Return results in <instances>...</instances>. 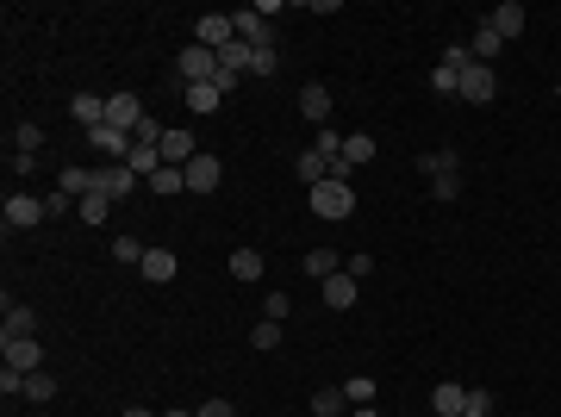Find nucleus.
I'll return each mask as SVG.
<instances>
[{
    "label": "nucleus",
    "mask_w": 561,
    "mask_h": 417,
    "mask_svg": "<svg viewBox=\"0 0 561 417\" xmlns=\"http://www.w3.org/2000/svg\"><path fill=\"white\" fill-rule=\"evenodd\" d=\"M350 417H381V412H375V405H350Z\"/></svg>",
    "instance_id": "79ce46f5"
},
{
    "label": "nucleus",
    "mask_w": 561,
    "mask_h": 417,
    "mask_svg": "<svg viewBox=\"0 0 561 417\" xmlns=\"http://www.w3.org/2000/svg\"><path fill=\"white\" fill-rule=\"evenodd\" d=\"M218 106H225V94H218L212 81H200V88H187V112H194V119H206V112H218Z\"/></svg>",
    "instance_id": "393cba45"
},
{
    "label": "nucleus",
    "mask_w": 561,
    "mask_h": 417,
    "mask_svg": "<svg viewBox=\"0 0 561 417\" xmlns=\"http://www.w3.org/2000/svg\"><path fill=\"white\" fill-rule=\"evenodd\" d=\"M143 255H150V249H143L138 237H112V262H125V268H143Z\"/></svg>",
    "instance_id": "c756f323"
},
{
    "label": "nucleus",
    "mask_w": 561,
    "mask_h": 417,
    "mask_svg": "<svg viewBox=\"0 0 561 417\" xmlns=\"http://www.w3.org/2000/svg\"><path fill=\"white\" fill-rule=\"evenodd\" d=\"M344 162H350V169H362V162H375V138H368V131H355V138H344Z\"/></svg>",
    "instance_id": "bb28decb"
},
{
    "label": "nucleus",
    "mask_w": 561,
    "mask_h": 417,
    "mask_svg": "<svg viewBox=\"0 0 561 417\" xmlns=\"http://www.w3.org/2000/svg\"><path fill=\"white\" fill-rule=\"evenodd\" d=\"M37 361H44V343H37V337H19V343H6V368H19V374H37Z\"/></svg>",
    "instance_id": "6ab92c4d"
},
{
    "label": "nucleus",
    "mask_w": 561,
    "mask_h": 417,
    "mask_svg": "<svg viewBox=\"0 0 561 417\" xmlns=\"http://www.w3.org/2000/svg\"><path fill=\"white\" fill-rule=\"evenodd\" d=\"M106 212H112V200H106V193H88V200H75V218H81V224H106Z\"/></svg>",
    "instance_id": "cd10ccee"
},
{
    "label": "nucleus",
    "mask_w": 561,
    "mask_h": 417,
    "mask_svg": "<svg viewBox=\"0 0 561 417\" xmlns=\"http://www.w3.org/2000/svg\"><path fill=\"white\" fill-rule=\"evenodd\" d=\"M344 412H350L344 386H318V392H312V417H344Z\"/></svg>",
    "instance_id": "5701e85b"
},
{
    "label": "nucleus",
    "mask_w": 561,
    "mask_h": 417,
    "mask_svg": "<svg viewBox=\"0 0 561 417\" xmlns=\"http://www.w3.org/2000/svg\"><path fill=\"white\" fill-rule=\"evenodd\" d=\"M200 417H238V412H231V399H206V405H200Z\"/></svg>",
    "instance_id": "ea45409f"
},
{
    "label": "nucleus",
    "mask_w": 561,
    "mask_h": 417,
    "mask_svg": "<svg viewBox=\"0 0 561 417\" xmlns=\"http://www.w3.org/2000/svg\"><path fill=\"white\" fill-rule=\"evenodd\" d=\"M344 399H350V405H375V381H368V374L344 381Z\"/></svg>",
    "instance_id": "72a5a7b5"
},
{
    "label": "nucleus",
    "mask_w": 561,
    "mask_h": 417,
    "mask_svg": "<svg viewBox=\"0 0 561 417\" xmlns=\"http://www.w3.org/2000/svg\"><path fill=\"white\" fill-rule=\"evenodd\" d=\"M312 150L324 156V162H344V131H331V125H324V131H312Z\"/></svg>",
    "instance_id": "c85d7f7f"
},
{
    "label": "nucleus",
    "mask_w": 561,
    "mask_h": 417,
    "mask_svg": "<svg viewBox=\"0 0 561 417\" xmlns=\"http://www.w3.org/2000/svg\"><path fill=\"white\" fill-rule=\"evenodd\" d=\"M26 399H37V405L57 399V374H26Z\"/></svg>",
    "instance_id": "473e14b6"
},
{
    "label": "nucleus",
    "mask_w": 561,
    "mask_h": 417,
    "mask_svg": "<svg viewBox=\"0 0 561 417\" xmlns=\"http://www.w3.org/2000/svg\"><path fill=\"white\" fill-rule=\"evenodd\" d=\"M13 150H19V156H37V150H44V131H37V125H13Z\"/></svg>",
    "instance_id": "2f4dec72"
},
{
    "label": "nucleus",
    "mask_w": 561,
    "mask_h": 417,
    "mask_svg": "<svg viewBox=\"0 0 561 417\" xmlns=\"http://www.w3.org/2000/svg\"><path fill=\"white\" fill-rule=\"evenodd\" d=\"M69 119H81V131H94V125H106V100H101V94H75Z\"/></svg>",
    "instance_id": "aec40b11"
},
{
    "label": "nucleus",
    "mask_w": 561,
    "mask_h": 417,
    "mask_svg": "<svg viewBox=\"0 0 561 417\" xmlns=\"http://www.w3.org/2000/svg\"><path fill=\"white\" fill-rule=\"evenodd\" d=\"M499 50H505V37L492 32V26H481L474 44H468V57H474V63H487V69H492V57H499Z\"/></svg>",
    "instance_id": "b1692460"
},
{
    "label": "nucleus",
    "mask_w": 561,
    "mask_h": 417,
    "mask_svg": "<svg viewBox=\"0 0 561 417\" xmlns=\"http://www.w3.org/2000/svg\"><path fill=\"white\" fill-rule=\"evenodd\" d=\"M306 200H312V218L344 224V218L355 212V187H350V181H318V187H306Z\"/></svg>",
    "instance_id": "f257e3e1"
},
{
    "label": "nucleus",
    "mask_w": 561,
    "mask_h": 417,
    "mask_svg": "<svg viewBox=\"0 0 561 417\" xmlns=\"http://www.w3.org/2000/svg\"><path fill=\"white\" fill-rule=\"evenodd\" d=\"M194 44H206V50H231V44H238V26H231V13H206V19L194 26Z\"/></svg>",
    "instance_id": "0eeeda50"
},
{
    "label": "nucleus",
    "mask_w": 561,
    "mask_h": 417,
    "mask_svg": "<svg viewBox=\"0 0 561 417\" xmlns=\"http://www.w3.org/2000/svg\"><path fill=\"white\" fill-rule=\"evenodd\" d=\"M106 125H119V131H138V125H143V100L132 94V88L106 94Z\"/></svg>",
    "instance_id": "423d86ee"
},
{
    "label": "nucleus",
    "mask_w": 561,
    "mask_h": 417,
    "mask_svg": "<svg viewBox=\"0 0 561 417\" xmlns=\"http://www.w3.org/2000/svg\"><path fill=\"white\" fill-rule=\"evenodd\" d=\"M492 94H499V75L487 69V63H468L461 69V100H474V106H487Z\"/></svg>",
    "instance_id": "9d476101"
},
{
    "label": "nucleus",
    "mask_w": 561,
    "mask_h": 417,
    "mask_svg": "<svg viewBox=\"0 0 561 417\" xmlns=\"http://www.w3.org/2000/svg\"><path fill=\"white\" fill-rule=\"evenodd\" d=\"M225 268H231V280H262V249H231V262H225Z\"/></svg>",
    "instance_id": "4be33fe9"
},
{
    "label": "nucleus",
    "mask_w": 561,
    "mask_h": 417,
    "mask_svg": "<svg viewBox=\"0 0 561 417\" xmlns=\"http://www.w3.org/2000/svg\"><path fill=\"white\" fill-rule=\"evenodd\" d=\"M287 312H293V299H287V293H269V318H275V324H280V318H287Z\"/></svg>",
    "instance_id": "58836bf2"
},
{
    "label": "nucleus",
    "mask_w": 561,
    "mask_h": 417,
    "mask_svg": "<svg viewBox=\"0 0 561 417\" xmlns=\"http://www.w3.org/2000/svg\"><path fill=\"white\" fill-rule=\"evenodd\" d=\"M300 112L324 131V119H331V88H324V81H306V88H300Z\"/></svg>",
    "instance_id": "2eb2a0df"
},
{
    "label": "nucleus",
    "mask_w": 561,
    "mask_h": 417,
    "mask_svg": "<svg viewBox=\"0 0 561 417\" xmlns=\"http://www.w3.org/2000/svg\"><path fill=\"white\" fill-rule=\"evenodd\" d=\"M337 268H344V255H337V249H312V255H306V275H312V280H331Z\"/></svg>",
    "instance_id": "a878e982"
},
{
    "label": "nucleus",
    "mask_w": 561,
    "mask_h": 417,
    "mask_svg": "<svg viewBox=\"0 0 561 417\" xmlns=\"http://www.w3.org/2000/svg\"><path fill=\"white\" fill-rule=\"evenodd\" d=\"M0 392H6V399L26 392V374H19V368H0Z\"/></svg>",
    "instance_id": "c9c22d12"
},
{
    "label": "nucleus",
    "mask_w": 561,
    "mask_h": 417,
    "mask_svg": "<svg viewBox=\"0 0 561 417\" xmlns=\"http://www.w3.org/2000/svg\"><path fill=\"white\" fill-rule=\"evenodd\" d=\"M487 26H492L499 37H505V44H512V37H518V32L530 26V13L518 6V0H505V6H492V13H487Z\"/></svg>",
    "instance_id": "4468645a"
},
{
    "label": "nucleus",
    "mask_w": 561,
    "mask_h": 417,
    "mask_svg": "<svg viewBox=\"0 0 561 417\" xmlns=\"http://www.w3.org/2000/svg\"><path fill=\"white\" fill-rule=\"evenodd\" d=\"M181 174H187V193H218V181H225V162L200 150V156H194V162H187Z\"/></svg>",
    "instance_id": "6e6552de"
},
{
    "label": "nucleus",
    "mask_w": 561,
    "mask_h": 417,
    "mask_svg": "<svg viewBox=\"0 0 561 417\" xmlns=\"http://www.w3.org/2000/svg\"><path fill=\"white\" fill-rule=\"evenodd\" d=\"M430 412H437V417H461V412H468V386L443 381L437 392H430Z\"/></svg>",
    "instance_id": "f3484780"
},
{
    "label": "nucleus",
    "mask_w": 561,
    "mask_h": 417,
    "mask_svg": "<svg viewBox=\"0 0 561 417\" xmlns=\"http://www.w3.org/2000/svg\"><path fill=\"white\" fill-rule=\"evenodd\" d=\"M468 63H474V57H468L461 44H450V50H443V63L430 69V88H437V94H461V69H468Z\"/></svg>",
    "instance_id": "39448f33"
},
{
    "label": "nucleus",
    "mask_w": 561,
    "mask_h": 417,
    "mask_svg": "<svg viewBox=\"0 0 561 417\" xmlns=\"http://www.w3.org/2000/svg\"><path fill=\"white\" fill-rule=\"evenodd\" d=\"M119 417H156V412H150V405H125Z\"/></svg>",
    "instance_id": "a19ab883"
},
{
    "label": "nucleus",
    "mask_w": 561,
    "mask_h": 417,
    "mask_svg": "<svg viewBox=\"0 0 561 417\" xmlns=\"http://www.w3.org/2000/svg\"><path fill=\"white\" fill-rule=\"evenodd\" d=\"M418 169L430 181H461V156L456 150H430V156H418Z\"/></svg>",
    "instance_id": "a211bd4d"
},
{
    "label": "nucleus",
    "mask_w": 561,
    "mask_h": 417,
    "mask_svg": "<svg viewBox=\"0 0 561 417\" xmlns=\"http://www.w3.org/2000/svg\"><path fill=\"white\" fill-rule=\"evenodd\" d=\"M143 280H156V287H169V280L181 275V262H175V249H150L143 255V268H138Z\"/></svg>",
    "instance_id": "dca6fc26"
},
{
    "label": "nucleus",
    "mask_w": 561,
    "mask_h": 417,
    "mask_svg": "<svg viewBox=\"0 0 561 417\" xmlns=\"http://www.w3.org/2000/svg\"><path fill=\"white\" fill-rule=\"evenodd\" d=\"M163 417H200V412H163Z\"/></svg>",
    "instance_id": "37998d69"
},
{
    "label": "nucleus",
    "mask_w": 561,
    "mask_h": 417,
    "mask_svg": "<svg viewBox=\"0 0 561 417\" xmlns=\"http://www.w3.org/2000/svg\"><path fill=\"white\" fill-rule=\"evenodd\" d=\"M194 156H200V150H194V131H187V125H169V131H163V162H169V169H187Z\"/></svg>",
    "instance_id": "9b49d317"
},
{
    "label": "nucleus",
    "mask_w": 561,
    "mask_h": 417,
    "mask_svg": "<svg viewBox=\"0 0 561 417\" xmlns=\"http://www.w3.org/2000/svg\"><path fill=\"white\" fill-rule=\"evenodd\" d=\"M344 268H350L355 280H368V268H375V255H368V249H362V255H344Z\"/></svg>",
    "instance_id": "e433bc0d"
},
{
    "label": "nucleus",
    "mask_w": 561,
    "mask_h": 417,
    "mask_svg": "<svg viewBox=\"0 0 561 417\" xmlns=\"http://www.w3.org/2000/svg\"><path fill=\"white\" fill-rule=\"evenodd\" d=\"M231 26H238V37H244V44H256V50H275V26H269V13H262V6H238V13H231Z\"/></svg>",
    "instance_id": "7ed1b4c3"
},
{
    "label": "nucleus",
    "mask_w": 561,
    "mask_h": 417,
    "mask_svg": "<svg viewBox=\"0 0 561 417\" xmlns=\"http://www.w3.org/2000/svg\"><path fill=\"white\" fill-rule=\"evenodd\" d=\"M143 187H150V193H156V200H175V193H187V174H181V169H169V162H163V169L150 174V181H143Z\"/></svg>",
    "instance_id": "412c9836"
},
{
    "label": "nucleus",
    "mask_w": 561,
    "mask_h": 417,
    "mask_svg": "<svg viewBox=\"0 0 561 417\" xmlns=\"http://www.w3.org/2000/svg\"><path fill=\"white\" fill-rule=\"evenodd\" d=\"M138 169H125V162H106V169H94V193H106V200H125V193H138Z\"/></svg>",
    "instance_id": "20e7f679"
},
{
    "label": "nucleus",
    "mask_w": 561,
    "mask_h": 417,
    "mask_svg": "<svg viewBox=\"0 0 561 417\" xmlns=\"http://www.w3.org/2000/svg\"><path fill=\"white\" fill-rule=\"evenodd\" d=\"M218 69H225V63H218V50H206V44H187V50L175 57V75L187 81V88H200V81H218Z\"/></svg>",
    "instance_id": "f03ea898"
},
{
    "label": "nucleus",
    "mask_w": 561,
    "mask_h": 417,
    "mask_svg": "<svg viewBox=\"0 0 561 417\" xmlns=\"http://www.w3.org/2000/svg\"><path fill=\"white\" fill-rule=\"evenodd\" d=\"M50 212H44V200H32V193H6V231H32V224H44Z\"/></svg>",
    "instance_id": "1a4fd4ad"
},
{
    "label": "nucleus",
    "mask_w": 561,
    "mask_h": 417,
    "mask_svg": "<svg viewBox=\"0 0 561 417\" xmlns=\"http://www.w3.org/2000/svg\"><path fill=\"white\" fill-rule=\"evenodd\" d=\"M249 349H256V355H269V349H280V324H275V318H262V324L249 330Z\"/></svg>",
    "instance_id": "7c9ffc66"
},
{
    "label": "nucleus",
    "mask_w": 561,
    "mask_h": 417,
    "mask_svg": "<svg viewBox=\"0 0 561 417\" xmlns=\"http://www.w3.org/2000/svg\"><path fill=\"white\" fill-rule=\"evenodd\" d=\"M249 75H275V50H256V57H249Z\"/></svg>",
    "instance_id": "4c0bfd02"
},
{
    "label": "nucleus",
    "mask_w": 561,
    "mask_h": 417,
    "mask_svg": "<svg viewBox=\"0 0 561 417\" xmlns=\"http://www.w3.org/2000/svg\"><path fill=\"white\" fill-rule=\"evenodd\" d=\"M19 337H37V312H32V306H13V299H6V318H0V343H19Z\"/></svg>",
    "instance_id": "ddd939ff"
},
{
    "label": "nucleus",
    "mask_w": 561,
    "mask_h": 417,
    "mask_svg": "<svg viewBox=\"0 0 561 417\" xmlns=\"http://www.w3.org/2000/svg\"><path fill=\"white\" fill-rule=\"evenodd\" d=\"M44 212H50V218H75V200H69V193H63V187H57V193L44 200Z\"/></svg>",
    "instance_id": "f704fd0d"
},
{
    "label": "nucleus",
    "mask_w": 561,
    "mask_h": 417,
    "mask_svg": "<svg viewBox=\"0 0 561 417\" xmlns=\"http://www.w3.org/2000/svg\"><path fill=\"white\" fill-rule=\"evenodd\" d=\"M355 293H362V280H355L350 268H337V275L324 280V306H331V312H350V306H355Z\"/></svg>",
    "instance_id": "f8f14e48"
},
{
    "label": "nucleus",
    "mask_w": 561,
    "mask_h": 417,
    "mask_svg": "<svg viewBox=\"0 0 561 417\" xmlns=\"http://www.w3.org/2000/svg\"><path fill=\"white\" fill-rule=\"evenodd\" d=\"M344 417H350V412H344Z\"/></svg>",
    "instance_id": "c03bdc74"
}]
</instances>
